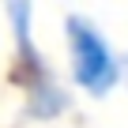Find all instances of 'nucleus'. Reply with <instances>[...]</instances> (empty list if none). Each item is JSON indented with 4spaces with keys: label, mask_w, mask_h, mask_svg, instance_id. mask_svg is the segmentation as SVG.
I'll return each mask as SVG.
<instances>
[{
    "label": "nucleus",
    "mask_w": 128,
    "mask_h": 128,
    "mask_svg": "<svg viewBox=\"0 0 128 128\" xmlns=\"http://www.w3.org/2000/svg\"><path fill=\"white\" fill-rule=\"evenodd\" d=\"M8 19H12V30H15V42H19V53L26 60V68L34 72L30 83L45 79L42 64H38V53H34V38H30V0H8Z\"/></svg>",
    "instance_id": "nucleus-2"
},
{
    "label": "nucleus",
    "mask_w": 128,
    "mask_h": 128,
    "mask_svg": "<svg viewBox=\"0 0 128 128\" xmlns=\"http://www.w3.org/2000/svg\"><path fill=\"white\" fill-rule=\"evenodd\" d=\"M64 30H68V42H72V60H76L79 87L90 90V94H106L117 83V60H113L106 38L79 15H72L64 23Z\"/></svg>",
    "instance_id": "nucleus-1"
}]
</instances>
